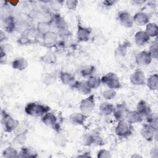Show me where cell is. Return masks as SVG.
I'll return each instance as SVG.
<instances>
[{
  "label": "cell",
  "instance_id": "23",
  "mask_svg": "<svg viewBox=\"0 0 158 158\" xmlns=\"http://www.w3.org/2000/svg\"><path fill=\"white\" fill-rule=\"evenodd\" d=\"M40 60L46 64L53 65L57 62V56L54 51L48 50L40 57Z\"/></svg>",
  "mask_w": 158,
  "mask_h": 158
},
{
  "label": "cell",
  "instance_id": "36",
  "mask_svg": "<svg viewBox=\"0 0 158 158\" xmlns=\"http://www.w3.org/2000/svg\"><path fill=\"white\" fill-rule=\"evenodd\" d=\"M148 52L150 54V55H151V56L152 57V59H157L158 48H157V39H156V40L151 44V46H149Z\"/></svg>",
  "mask_w": 158,
  "mask_h": 158
},
{
  "label": "cell",
  "instance_id": "25",
  "mask_svg": "<svg viewBox=\"0 0 158 158\" xmlns=\"http://www.w3.org/2000/svg\"><path fill=\"white\" fill-rule=\"evenodd\" d=\"M51 24L50 22L48 21H41L37 23L36 30L39 35L41 36L46 34L51 30Z\"/></svg>",
  "mask_w": 158,
  "mask_h": 158
},
{
  "label": "cell",
  "instance_id": "48",
  "mask_svg": "<svg viewBox=\"0 0 158 158\" xmlns=\"http://www.w3.org/2000/svg\"><path fill=\"white\" fill-rule=\"evenodd\" d=\"M142 156H139V155H138V154H134V155H133L132 156H131V157H141Z\"/></svg>",
  "mask_w": 158,
  "mask_h": 158
},
{
  "label": "cell",
  "instance_id": "4",
  "mask_svg": "<svg viewBox=\"0 0 158 158\" xmlns=\"http://www.w3.org/2000/svg\"><path fill=\"white\" fill-rule=\"evenodd\" d=\"M133 131V127L132 124L128 122L125 119L118 121L115 128L116 135L122 138H127L130 136Z\"/></svg>",
  "mask_w": 158,
  "mask_h": 158
},
{
  "label": "cell",
  "instance_id": "24",
  "mask_svg": "<svg viewBox=\"0 0 158 158\" xmlns=\"http://www.w3.org/2000/svg\"><path fill=\"white\" fill-rule=\"evenodd\" d=\"M12 67L14 69L22 71L25 70L28 67V61L24 57H19L14 59L12 62Z\"/></svg>",
  "mask_w": 158,
  "mask_h": 158
},
{
  "label": "cell",
  "instance_id": "14",
  "mask_svg": "<svg viewBox=\"0 0 158 158\" xmlns=\"http://www.w3.org/2000/svg\"><path fill=\"white\" fill-rule=\"evenodd\" d=\"M43 44L47 47H52L58 43L59 35L57 33L50 31L41 36Z\"/></svg>",
  "mask_w": 158,
  "mask_h": 158
},
{
  "label": "cell",
  "instance_id": "42",
  "mask_svg": "<svg viewBox=\"0 0 158 158\" xmlns=\"http://www.w3.org/2000/svg\"><path fill=\"white\" fill-rule=\"evenodd\" d=\"M150 155L151 157L153 158H157L158 157V148L157 146H154L151 151H150Z\"/></svg>",
  "mask_w": 158,
  "mask_h": 158
},
{
  "label": "cell",
  "instance_id": "35",
  "mask_svg": "<svg viewBox=\"0 0 158 158\" xmlns=\"http://www.w3.org/2000/svg\"><path fill=\"white\" fill-rule=\"evenodd\" d=\"M81 144L85 146H90L94 144V134L85 133L83 135L81 138Z\"/></svg>",
  "mask_w": 158,
  "mask_h": 158
},
{
  "label": "cell",
  "instance_id": "13",
  "mask_svg": "<svg viewBox=\"0 0 158 158\" xmlns=\"http://www.w3.org/2000/svg\"><path fill=\"white\" fill-rule=\"evenodd\" d=\"M117 19L125 28H131L133 25V17L127 11H120L117 14Z\"/></svg>",
  "mask_w": 158,
  "mask_h": 158
},
{
  "label": "cell",
  "instance_id": "20",
  "mask_svg": "<svg viewBox=\"0 0 158 158\" xmlns=\"http://www.w3.org/2000/svg\"><path fill=\"white\" fill-rule=\"evenodd\" d=\"M150 40L149 36L146 33L145 31L140 30L136 33L135 35V43L139 46H144L147 44Z\"/></svg>",
  "mask_w": 158,
  "mask_h": 158
},
{
  "label": "cell",
  "instance_id": "10",
  "mask_svg": "<svg viewBox=\"0 0 158 158\" xmlns=\"http://www.w3.org/2000/svg\"><path fill=\"white\" fill-rule=\"evenodd\" d=\"M91 35V29L86 27H83L80 22L77 23V38L80 42L88 41Z\"/></svg>",
  "mask_w": 158,
  "mask_h": 158
},
{
  "label": "cell",
  "instance_id": "29",
  "mask_svg": "<svg viewBox=\"0 0 158 158\" xmlns=\"http://www.w3.org/2000/svg\"><path fill=\"white\" fill-rule=\"evenodd\" d=\"M95 71H96V67L93 65L88 64V65H83L81 68L80 70V73L83 77L88 78L89 77L93 75Z\"/></svg>",
  "mask_w": 158,
  "mask_h": 158
},
{
  "label": "cell",
  "instance_id": "8",
  "mask_svg": "<svg viewBox=\"0 0 158 158\" xmlns=\"http://www.w3.org/2000/svg\"><path fill=\"white\" fill-rule=\"evenodd\" d=\"M158 130L156 129L149 123L144 124L141 128V135L142 137L148 141H152L155 138L157 137Z\"/></svg>",
  "mask_w": 158,
  "mask_h": 158
},
{
  "label": "cell",
  "instance_id": "31",
  "mask_svg": "<svg viewBox=\"0 0 158 158\" xmlns=\"http://www.w3.org/2000/svg\"><path fill=\"white\" fill-rule=\"evenodd\" d=\"M86 81L91 89L99 88L102 83L101 78L99 77L94 75L89 77Z\"/></svg>",
  "mask_w": 158,
  "mask_h": 158
},
{
  "label": "cell",
  "instance_id": "18",
  "mask_svg": "<svg viewBox=\"0 0 158 158\" xmlns=\"http://www.w3.org/2000/svg\"><path fill=\"white\" fill-rule=\"evenodd\" d=\"M88 115L82 112H75L72 114L69 117V121L75 125H83Z\"/></svg>",
  "mask_w": 158,
  "mask_h": 158
},
{
  "label": "cell",
  "instance_id": "17",
  "mask_svg": "<svg viewBox=\"0 0 158 158\" xmlns=\"http://www.w3.org/2000/svg\"><path fill=\"white\" fill-rule=\"evenodd\" d=\"M136 110H138L146 119L152 114V110L149 104L144 100L139 101L136 105Z\"/></svg>",
  "mask_w": 158,
  "mask_h": 158
},
{
  "label": "cell",
  "instance_id": "30",
  "mask_svg": "<svg viewBox=\"0 0 158 158\" xmlns=\"http://www.w3.org/2000/svg\"><path fill=\"white\" fill-rule=\"evenodd\" d=\"M41 81L46 85H52L56 80V76L55 73L46 72L42 74L41 77Z\"/></svg>",
  "mask_w": 158,
  "mask_h": 158
},
{
  "label": "cell",
  "instance_id": "6",
  "mask_svg": "<svg viewBox=\"0 0 158 158\" xmlns=\"http://www.w3.org/2000/svg\"><path fill=\"white\" fill-rule=\"evenodd\" d=\"M95 107V96L90 94L86 98L81 101L79 106L81 112L88 115L91 114Z\"/></svg>",
  "mask_w": 158,
  "mask_h": 158
},
{
  "label": "cell",
  "instance_id": "11",
  "mask_svg": "<svg viewBox=\"0 0 158 158\" xmlns=\"http://www.w3.org/2000/svg\"><path fill=\"white\" fill-rule=\"evenodd\" d=\"M146 77L143 70L136 69L130 76L131 83L135 86H142L146 84Z\"/></svg>",
  "mask_w": 158,
  "mask_h": 158
},
{
  "label": "cell",
  "instance_id": "26",
  "mask_svg": "<svg viewBox=\"0 0 158 158\" xmlns=\"http://www.w3.org/2000/svg\"><path fill=\"white\" fill-rule=\"evenodd\" d=\"M38 153L32 148L22 146L19 152L18 157H37Z\"/></svg>",
  "mask_w": 158,
  "mask_h": 158
},
{
  "label": "cell",
  "instance_id": "22",
  "mask_svg": "<svg viewBox=\"0 0 158 158\" xmlns=\"http://www.w3.org/2000/svg\"><path fill=\"white\" fill-rule=\"evenodd\" d=\"M130 43L128 41H125L119 44L115 49V56L118 58L125 57L127 53L128 48L130 46Z\"/></svg>",
  "mask_w": 158,
  "mask_h": 158
},
{
  "label": "cell",
  "instance_id": "43",
  "mask_svg": "<svg viewBox=\"0 0 158 158\" xmlns=\"http://www.w3.org/2000/svg\"><path fill=\"white\" fill-rule=\"evenodd\" d=\"M117 2L116 1H104L102 2V4L106 7H110Z\"/></svg>",
  "mask_w": 158,
  "mask_h": 158
},
{
  "label": "cell",
  "instance_id": "21",
  "mask_svg": "<svg viewBox=\"0 0 158 158\" xmlns=\"http://www.w3.org/2000/svg\"><path fill=\"white\" fill-rule=\"evenodd\" d=\"M59 78L64 85L70 87H71L76 81L75 76L68 72H60L59 73Z\"/></svg>",
  "mask_w": 158,
  "mask_h": 158
},
{
  "label": "cell",
  "instance_id": "34",
  "mask_svg": "<svg viewBox=\"0 0 158 158\" xmlns=\"http://www.w3.org/2000/svg\"><path fill=\"white\" fill-rule=\"evenodd\" d=\"M19 152L13 146L7 147L2 152V157L4 158L18 157Z\"/></svg>",
  "mask_w": 158,
  "mask_h": 158
},
{
  "label": "cell",
  "instance_id": "41",
  "mask_svg": "<svg viewBox=\"0 0 158 158\" xmlns=\"http://www.w3.org/2000/svg\"><path fill=\"white\" fill-rule=\"evenodd\" d=\"M0 49H1V51L3 52H4L7 54L10 52L12 51L13 48H12V46L10 44L4 43V44H1Z\"/></svg>",
  "mask_w": 158,
  "mask_h": 158
},
{
  "label": "cell",
  "instance_id": "39",
  "mask_svg": "<svg viewBox=\"0 0 158 158\" xmlns=\"http://www.w3.org/2000/svg\"><path fill=\"white\" fill-rule=\"evenodd\" d=\"M97 157L98 158H110L112 155L109 150L105 149H101L97 152Z\"/></svg>",
  "mask_w": 158,
  "mask_h": 158
},
{
  "label": "cell",
  "instance_id": "46",
  "mask_svg": "<svg viewBox=\"0 0 158 158\" xmlns=\"http://www.w3.org/2000/svg\"><path fill=\"white\" fill-rule=\"evenodd\" d=\"M6 38V36L5 35V33L3 32L2 30L1 31L0 33V40H1V43H2V42Z\"/></svg>",
  "mask_w": 158,
  "mask_h": 158
},
{
  "label": "cell",
  "instance_id": "15",
  "mask_svg": "<svg viewBox=\"0 0 158 158\" xmlns=\"http://www.w3.org/2000/svg\"><path fill=\"white\" fill-rule=\"evenodd\" d=\"M149 15L144 12H138L135 14L134 16L133 17V23H135L139 26L146 25L148 23H149Z\"/></svg>",
  "mask_w": 158,
  "mask_h": 158
},
{
  "label": "cell",
  "instance_id": "37",
  "mask_svg": "<svg viewBox=\"0 0 158 158\" xmlns=\"http://www.w3.org/2000/svg\"><path fill=\"white\" fill-rule=\"evenodd\" d=\"M116 91L114 89L107 88L102 93L103 98L106 100H111L116 96Z\"/></svg>",
  "mask_w": 158,
  "mask_h": 158
},
{
  "label": "cell",
  "instance_id": "40",
  "mask_svg": "<svg viewBox=\"0 0 158 158\" xmlns=\"http://www.w3.org/2000/svg\"><path fill=\"white\" fill-rule=\"evenodd\" d=\"M78 4V1L76 0H69L65 1V6L68 9L74 10L76 9Z\"/></svg>",
  "mask_w": 158,
  "mask_h": 158
},
{
  "label": "cell",
  "instance_id": "3",
  "mask_svg": "<svg viewBox=\"0 0 158 158\" xmlns=\"http://www.w3.org/2000/svg\"><path fill=\"white\" fill-rule=\"evenodd\" d=\"M1 123L3 130L6 133H10L14 131V130L20 125L19 122L17 119L14 118L4 109L1 110Z\"/></svg>",
  "mask_w": 158,
  "mask_h": 158
},
{
  "label": "cell",
  "instance_id": "9",
  "mask_svg": "<svg viewBox=\"0 0 158 158\" xmlns=\"http://www.w3.org/2000/svg\"><path fill=\"white\" fill-rule=\"evenodd\" d=\"M41 121L46 126L52 128L56 131H59V125L57 122V118L56 115L51 112H48L41 117Z\"/></svg>",
  "mask_w": 158,
  "mask_h": 158
},
{
  "label": "cell",
  "instance_id": "27",
  "mask_svg": "<svg viewBox=\"0 0 158 158\" xmlns=\"http://www.w3.org/2000/svg\"><path fill=\"white\" fill-rule=\"evenodd\" d=\"M114 109V106L108 102L101 103L99 107V112L101 115L108 116L112 114Z\"/></svg>",
  "mask_w": 158,
  "mask_h": 158
},
{
  "label": "cell",
  "instance_id": "1",
  "mask_svg": "<svg viewBox=\"0 0 158 158\" xmlns=\"http://www.w3.org/2000/svg\"><path fill=\"white\" fill-rule=\"evenodd\" d=\"M24 110L27 115L31 117H41L50 111V107L43 104L31 102L25 106Z\"/></svg>",
  "mask_w": 158,
  "mask_h": 158
},
{
  "label": "cell",
  "instance_id": "32",
  "mask_svg": "<svg viewBox=\"0 0 158 158\" xmlns=\"http://www.w3.org/2000/svg\"><path fill=\"white\" fill-rule=\"evenodd\" d=\"M145 31L149 37H156L158 33V27L156 23L149 22L146 25Z\"/></svg>",
  "mask_w": 158,
  "mask_h": 158
},
{
  "label": "cell",
  "instance_id": "45",
  "mask_svg": "<svg viewBox=\"0 0 158 158\" xmlns=\"http://www.w3.org/2000/svg\"><path fill=\"white\" fill-rule=\"evenodd\" d=\"M77 157H91V156L90 155L89 152H83V154L78 155Z\"/></svg>",
  "mask_w": 158,
  "mask_h": 158
},
{
  "label": "cell",
  "instance_id": "44",
  "mask_svg": "<svg viewBox=\"0 0 158 158\" xmlns=\"http://www.w3.org/2000/svg\"><path fill=\"white\" fill-rule=\"evenodd\" d=\"M7 4H10L12 6H16L17 5L19 4V3H20V1H6V2Z\"/></svg>",
  "mask_w": 158,
  "mask_h": 158
},
{
  "label": "cell",
  "instance_id": "28",
  "mask_svg": "<svg viewBox=\"0 0 158 158\" xmlns=\"http://www.w3.org/2000/svg\"><path fill=\"white\" fill-rule=\"evenodd\" d=\"M146 84L150 90H157L158 89V75L157 73H154L150 75L146 79Z\"/></svg>",
  "mask_w": 158,
  "mask_h": 158
},
{
  "label": "cell",
  "instance_id": "12",
  "mask_svg": "<svg viewBox=\"0 0 158 158\" xmlns=\"http://www.w3.org/2000/svg\"><path fill=\"white\" fill-rule=\"evenodd\" d=\"M152 58L148 51H141L135 56V62L139 66H146L150 64Z\"/></svg>",
  "mask_w": 158,
  "mask_h": 158
},
{
  "label": "cell",
  "instance_id": "16",
  "mask_svg": "<svg viewBox=\"0 0 158 158\" xmlns=\"http://www.w3.org/2000/svg\"><path fill=\"white\" fill-rule=\"evenodd\" d=\"M70 88L77 91L82 94H88L92 90L86 81L76 80Z\"/></svg>",
  "mask_w": 158,
  "mask_h": 158
},
{
  "label": "cell",
  "instance_id": "2",
  "mask_svg": "<svg viewBox=\"0 0 158 158\" xmlns=\"http://www.w3.org/2000/svg\"><path fill=\"white\" fill-rule=\"evenodd\" d=\"M51 21L54 23L56 28L57 30V35L63 38L70 35L68 25L65 19L57 13L53 14L51 16Z\"/></svg>",
  "mask_w": 158,
  "mask_h": 158
},
{
  "label": "cell",
  "instance_id": "38",
  "mask_svg": "<svg viewBox=\"0 0 158 158\" xmlns=\"http://www.w3.org/2000/svg\"><path fill=\"white\" fill-rule=\"evenodd\" d=\"M54 141L58 146H64L67 143V139L64 135L60 134V133L59 132L54 138Z\"/></svg>",
  "mask_w": 158,
  "mask_h": 158
},
{
  "label": "cell",
  "instance_id": "33",
  "mask_svg": "<svg viewBox=\"0 0 158 158\" xmlns=\"http://www.w3.org/2000/svg\"><path fill=\"white\" fill-rule=\"evenodd\" d=\"M27 133H28V130L16 133L15 137L13 139L12 142L15 144H19V145L23 144L27 140Z\"/></svg>",
  "mask_w": 158,
  "mask_h": 158
},
{
  "label": "cell",
  "instance_id": "19",
  "mask_svg": "<svg viewBox=\"0 0 158 158\" xmlns=\"http://www.w3.org/2000/svg\"><path fill=\"white\" fill-rule=\"evenodd\" d=\"M144 119L143 115L136 110H129L125 117V120L132 125L134 123H141Z\"/></svg>",
  "mask_w": 158,
  "mask_h": 158
},
{
  "label": "cell",
  "instance_id": "5",
  "mask_svg": "<svg viewBox=\"0 0 158 158\" xmlns=\"http://www.w3.org/2000/svg\"><path fill=\"white\" fill-rule=\"evenodd\" d=\"M101 83L108 87L114 89H118L122 87L120 79L117 75L114 72H108L101 78Z\"/></svg>",
  "mask_w": 158,
  "mask_h": 158
},
{
  "label": "cell",
  "instance_id": "47",
  "mask_svg": "<svg viewBox=\"0 0 158 158\" xmlns=\"http://www.w3.org/2000/svg\"><path fill=\"white\" fill-rule=\"evenodd\" d=\"M145 1H133V2L135 4L136 3V4H142V3H144Z\"/></svg>",
  "mask_w": 158,
  "mask_h": 158
},
{
  "label": "cell",
  "instance_id": "7",
  "mask_svg": "<svg viewBox=\"0 0 158 158\" xmlns=\"http://www.w3.org/2000/svg\"><path fill=\"white\" fill-rule=\"evenodd\" d=\"M129 110V108L126 102H123L117 104L115 106H114L112 114L115 119L118 122L120 120L125 119V117Z\"/></svg>",
  "mask_w": 158,
  "mask_h": 158
}]
</instances>
